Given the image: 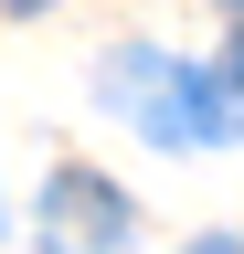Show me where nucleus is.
Segmentation results:
<instances>
[{
    "mask_svg": "<svg viewBox=\"0 0 244 254\" xmlns=\"http://www.w3.org/2000/svg\"><path fill=\"white\" fill-rule=\"evenodd\" d=\"M96 95L138 127V138H160V148H234L244 138V85L202 74V64H170V53H149V43L106 53Z\"/></svg>",
    "mask_w": 244,
    "mask_h": 254,
    "instance_id": "1",
    "label": "nucleus"
},
{
    "mask_svg": "<svg viewBox=\"0 0 244 254\" xmlns=\"http://www.w3.org/2000/svg\"><path fill=\"white\" fill-rule=\"evenodd\" d=\"M117 233H128V201H117L106 180H85V170H53V190H43V244L53 254H106Z\"/></svg>",
    "mask_w": 244,
    "mask_h": 254,
    "instance_id": "2",
    "label": "nucleus"
},
{
    "mask_svg": "<svg viewBox=\"0 0 244 254\" xmlns=\"http://www.w3.org/2000/svg\"><path fill=\"white\" fill-rule=\"evenodd\" d=\"M11 11H43V0H11Z\"/></svg>",
    "mask_w": 244,
    "mask_h": 254,
    "instance_id": "3",
    "label": "nucleus"
}]
</instances>
